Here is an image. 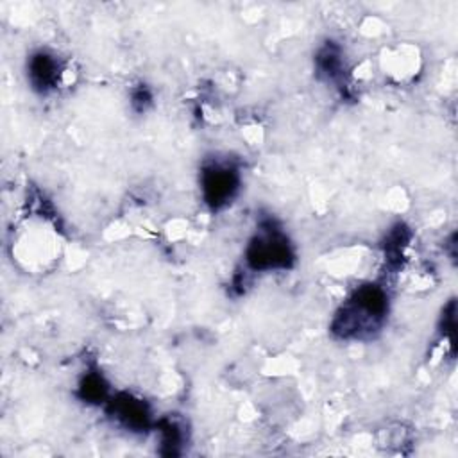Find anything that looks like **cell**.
Wrapping results in <instances>:
<instances>
[{
    "instance_id": "5b68a950",
    "label": "cell",
    "mask_w": 458,
    "mask_h": 458,
    "mask_svg": "<svg viewBox=\"0 0 458 458\" xmlns=\"http://www.w3.org/2000/svg\"><path fill=\"white\" fill-rule=\"evenodd\" d=\"M113 411L120 422L131 429H143L148 424V411L143 401L131 395H120L113 401Z\"/></svg>"
},
{
    "instance_id": "277c9868",
    "label": "cell",
    "mask_w": 458,
    "mask_h": 458,
    "mask_svg": "<svg viewBox=\"0 0 458 458\" xmlns=\"http://www.w3.org/2000/svg\"><path fill=\"white\" fill-rule=\"evenodd\" d=\"M29 77L32 86L39 91L54 88L59 77V66L54 55L47 52H36L29 61Z\"/></svg>"
},
{
    "instance_id": "6da1fadb",
    "label": "cell",
    "mask_w": 458,
    "mask_h": 458,
    "mask_svg": "<svg viewBox=\"0 0 458 458\" xmlns=\"http://www.w3.org/2000/svg\"><path fill=\"white\" fill-rule=\"evenodd\" d=\"M385 311L386 293L376 284H367L361 286L347 302L344 311L336 315L333 327L342 336H349L363 329H372L381 322Z\"/></svg>"
},
{
    "instance_id": "3957f363",
    "label": "cell",
    "mask_w": 458,
    "mask_h": 458,
    "mask_svg": "<svg viewBox=\"0 0 458 458\" xmlns=\"http://www.w3.org/2000/svg\"><path fill=\"white\" fill-rule=\"evenodd\" d=\"M238 172L225 165H211L202 172L204 199L211 208L227 204L238 190Z\"/></svg>"
},
{
    "instance_id": "7a4b0ae2",
    "label": "cell",
    "mask_w": 458,
    "mask_h": 458,
    "mask_svg": "<svg viewBox=\"0 0 458 458\" xmlns=\"http://www.w3.org/2000/svg\"><path fill=\"white\" fill-rule=\"evenodd\" d=\"M292 261L293 252L286 236L272 227H265V233L256 236L247 249V263L254 270L288 268Z\"/></svg>"
},
{
    "instance_id": "8992f818",
    "label": "cell",
    "mask_w": 458,
    "mask_h": 458,
    "mask_svg": "<svg viewBox=\"0 0 458 458\" xmlns=\"http://www.w3.org/2000/svg\"><path fill=\"white\" fill-rule=\"evenodd\" d=\"M106 395V386L100 376L89 374L82 383V397L88 401H98Z\"/></svg>"
}]
</instances>
